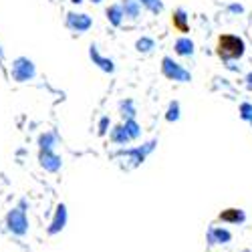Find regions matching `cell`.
Masks as SVG:
<instances>
[{
	"mask_svg": "<svg viewBox=\"0 0 252 252\" xmlns=\"http://www.w3.org/2000/svg\"><path fill=\"white\" fill-rule=\"evenodd\" d=\"M246 51V45H244V40L236 34H222L218 38V45H216V53L222 61L230 63V61H238L242 59Z\"/></svg>",
	"mask_w": 252,
	"mask_h": 252,
	"instance_id": "1",
	"label": "cell"
},
{
	"mask_svg": "<svg viewBox=\"0 0 252 252\" xmlns=\"http://www.w3.org/2000/svg\"><path fill=\"white\" fill-rule=\"evenodd\" d=\"M161 73H163L165 79L176 81V83H190L192 81V73L188 71L184 65H180L178 61H174L172 57L161 59Z\"/></svg>",
	"mask_w": 252,
	"mask_h": 252,
	"instance_id": "2",
	"label": "cell"
},
{
	"mask_svg": "<svg viewBox=\"0 0 252 252\" xmlns=\"http://www.w3.org/2000/svg\"><path fill=\"white\" fill-rule=\"evenodd\" d=\"M6 226H8V230H10L12 234L25 236V234L29 232V218H27V214H25V210H23V208L10 210L8 216H6Z\"/></svg>",
	"mask_w": 252,
	"mask_h": 252,
	"instance_id": "3",
	"label": "cell"
},
{
	"mask_svg": "<svg viewBox=\"0 0 252 252\" xmlns=\"http://www.w3.org/2000/svg\"><path fill=\"white\" fill-rule=\"evenodd\" d=\"M10 75L14 81L18 83H25L29 79H32L36 75V69H34V63L27 57H18L14 63H12V69H10Z\"/></svg>",
	"mask_w": 252,
	"mask_h": 252,
	"instance_id": "4",
	"label": "cell"
},
{
	"mask_svg": "<svg viewBox=\"0 0 252 252\" xmlns=\"http://www.w3.org/2000/svg\"><path fill=\"white\" fill-rule=\"evenodd\" d=\"M156 145H158V139H150V141H145L143 145H139V148H129V150H119V156H125V158H129V161L133 165H139L145 161V158H148L154 150H156Z\"/></svg>",
	"mask_w": 252,
	"mask_h": 252,
	"instance_id": "5",
	"label": "cell"
},
{
	"mask_svg": "<svg viewBox=\"0 0 252 252\" xmlns=\"http://www.w3.org/2000/svg\"><path fill=\"white\" fill-rule=\"evenodd\" d=\"M67 27L73 32H87L93 27V18L85 12H69L67 14Z\"/></svg>",
	"mask_w": 252,
	"mask_h": 252,
	"instance_id": "6",
	"label": "cell"
},
{
	"mask_svg": "<svg viewBox=\"0 0 252 252\" xmlns=\"http://www.w3.org/2000/svg\"><path fill=\"white\" fill-rule=\"evenodd\" d=\"M89 57H91V61H93V65H97L103 73H113V71H115V63H113L109 57H103V55L99 53L97 45H91V47H89Z\"/></svg>",
	"mask_w": 252,
	"mask_h": 252,
	"instance_id": "7",
	"label": "cell"
},
{
	"mask_svg": "<svg viewBox=\"0 0 252 252\" xmlns=\"http://www.w3.org/2000/svg\"><path fill=\"white\" fill-rule=\"evenodd\" d=\"M67 224V206L65 204H59L57 206V212H55V218L49 226V234H59L63 228Z\"/></svg>",
	"mask_w": 252,
	"mask_h": 252,
	"instance_id": "8",
	"label": "cell"
},
{
	"mask_svg": "<svg viewBox=\"0 0 252 252\" xmlns=\"http://www.w3.org/2000/svg\"><path fill=\"white\" fill-rule=\"evenodd\" d=\"M38 159H40V165H43L47 172H59L61 165H63L61 158H59L55 152H43V150H40Z\"/></svg>",
	"mask_w": 252,
	"mask_h": 252,
	"instance_id": "9",
	"label": "cell"
},
{
	"mask_svg": "<svg viewBox=\"0 0 252 252\" xmlns=\"http://www.w3.org/2000/svg\"><path fill=\"white\" fill-rule=\"evenodd\" d=\"M174 53L178 57H192L196 53V45L190 36H180L174 43Z\"/></svg>",
	"mask_w": 252,
	"mask_h": 252,
	"instance_id": "10",
	"label": "cell"
},
{
	"mask_svg": "<svg viewBox=\"0 0 252 252\" xmlns=\"http://www.w3.org/2000/svg\"><path fill=\"white\" fill-rule=\"evenodd\" d=\"M121 10H123V16L129 20H137L141 16V4L137 0H121Z\"/></svg>",
	"mask_w": 252,
	"mask_h": 252,
	"instance_id": "11",
	"label": "cell"
},
{
	"mask_svg": "<svg viewBox=\"0 0 252 252\" xmlns=\"http://www.w3.org/2000/svg\"><path fill=\"white\" fill-rule=\"evenodd\" d=\"M172 23H174V29H178L180 32H188V31H190V16H188V12L184 8L174 10Z\"/></svg>",
	"mask_w": 252,
	"mask_h": 252,
	"instance_id": "12",
	"label": "cell"
},
{
	"mask_svg": "<svg viewBox=\"0 0 252 252\" xmlns=\"http://www.w3.org/2000/svg\"><path fill=\"white\" fill-rule=\"evenodd\" d=\"M105 14H107V20H109L113 27H121L123 20H125L123 10H121V4H111L107 10H105Z\"/></svg>",
	"mask_w": 252,
	"mask_h": 252,
	"instance_id": "13",
	"label": "cell"
},
{
	"mask_svg": "<svg viewBox=\"0 0 252 252\" xmlns=\"http://www.w3.org/2000/svg\"><path fill=\"white\" fill-rule=\"evenodd\" d=\"M111 141L113 143H117V145H127L131 139H129V135H127V131H125V127H123V123L121 125H115V127L111 129Z\"/></svg>",
	"mask_w": 252,
	"mask_h": 252,
	"instance_id": "14",
	"label": "cell"
},
{
	"mask_svg": "<svg viewBox=\"0 0 252 252\" xmlns=\"http://www.w3.org/2000/svg\"><path fill=\"white\" fill-rule=\"evenodd\" d=\"M57 143H59V139H57V135L53 131H47V133H43L38 137V145H40V150L43 152H53Z\"/></svg>",
	"mask_w": 252,
	"mask_h": 252,
	"instance_id": "15",
	"label": "cell"
},
{
	"mask_svg": "<svg viewBox=\"0 0 252 252\" xmlns=\"http://www.w3.org/2000/svg\"><path fill=\"white\" fill-rule=\"evenodd\" d=\"M119 113H121L123 121H125V119H135L137 111H135L133 101H131V99H123V101L119 103Z\"/></svg>",
	"mask_w": 252,
	"mask_h": 252,
	"instance_id": "16",
	"label": "cell"
},
{
	"mask_svg": "<svg viewBox=\"0 0 252 252\" xmlns=\"http://www.w3.org/2000/svg\"><path fill=\"white\" fill-rule=\"evenodd\" d=\"M123 127H125V131H127V135H129L131 141H135V139L141 137V125L135 119H125L123 121Z\"/></svg>",
	"mask_w": 252,
	"mask_h": 252,
	"instance_id": "17",
	"label": "cell"
},
{
	"mask_svg": "<svg viewBox=\"0 0 252 252\" xmlns=\"http://www.w3.org/2000/svg\"><path fill=\"white\" fill-rule=\"evenodd\" d=\"M135 49H137V53L148 55V53H152V51L156 49V40H154V38H150V36H141V38H137Z\"/></svg>",
	"mask_w": 252,
	"mask_h": 252,
	"instance_id": "18",
	"label": "cell"
},
{
	"mask_svg": "<svg viewBox=\"0 0 252 252\" xmlns=\"http://www.w3.org/2000/svg\"><path fill=\"white\" fill-rule=\"evenodd\" d=\"M180 117H182V107H180V103H178V101H172L170 105H167V111H165V121L176 123V121H180Z\"/></svg>",
	"mask_w": 252,
	"mask_h": 252,
	"instance_id": "19",
	"label": "cell"
},
{
	"mask_svg": "<svg viewBox=\"0 0 252 252\" xmlns=\"http://www.w3.org/2000/svg\"><path fill=\"white\" fill-rule=\"evenodd\" d=\"M141 4V8H148L152 14H159L163 10V2L161 0H137Z\"/></svg>",
	"mask_w": 252,
	"mask_h": 252,
	"instance_id": "20",
	"label": "cell"
},
{
	"mask_svg": "<svg viewBox=\"0 0 252 252\" xmlns=\"http://www.w3.org/2000/svg\"><path fill=\"white\" fill-rule=\"evenodd\" d=\"M216 238H218V242H228L230 240V232L228 230H222V228H216V230L210 232V240L216 242Z\"/></svg>",
	"mask_w": 252,
	"mask_h": 252,
	"instance_id": "21",
	"label": "cell"
},
{
	"mask_svg": "<svg viewBox=\"0 0 252 252\" xmlns=\"http://www.w3.org/2000/svg\"><path fill=\"white\" fill-rule=\"evenodd\" d=\"M222 220H230V222H242L244 220V214L240 210H228V212L222 214Z\"/></svg>",
	"mask_w": 252,
	"mask_h": 252,
	"instance_id": "22",
	"label": "cell"
},
{
	"mask_svg": "<svg viewBox=\"0 0 252 252\" xmlns=\"http://www.w3.org/2000/svg\"><path fill=\"white\" fill-rule=\"evenodd\" d=\"M238 113H240V119H244V121L250 123L252 121V103H242Z\"/></svg>",
	"mask_w": 252,
	"mask_h": 252,
	"instance_id": "23",
	"label": "cell"
},
{
	"mask_svg": "<svg viewBox=\"0 0 252 252\" xmlns=\"http://www.w3.org/2000/svg\"><path fill=\"white\" fill-rule=\"evenodd\" d=\"M109 125H111L109 117H103V119L99 121V135H105V133H107V129H109Z\"/></svg>",
	"mask_w": 252,
	"mask_h": 252,
	"instance_id": "24",
	"label": "cell"
},
{
	"mask_svg": "<svg viewBox=\"0 0 252 252\" xmlns=\"http://www.w3.org/2000/svg\"><path fill=\"white\" fill-rule=\"evenodd\" d=\"M228 12L230 14H242L244 12V6L242 4H236V2L234 4H228Z\"/></svg>",
	"mask_w": 252,
	"mask_h": 252,
	"instance_id": "25",
	"label": "cell"
},
{
	"mask_svg": "<svg viewBox=\"0 0 252 252\" xmlns=\"http://www.w3.org/2000/svg\"><path fill=\"white\" fill-rule=\"evenodd\" d=\"M244 83H246V89L248 91H252V71L246 75V79H244Z\"/></svg>",
	"mask_w": 252,
	"mask_h": 252,
	"instance_id": "26",
	"label": "cell"
},
{
	"mask_svg": "<svg viewBox=\"0 0 252 252\" xmlns=\"http://www.w3.org/2000/svg\"><path fill=\"white\" fill-rule=\"evenodd\" d=\"M73 4H81V2H85V0H71Z\"/></svg>",
	"mask_w": 252,
	"mask_h": 252,
	"instance_id": "27",
	"label": "cell"
},
{
	"mask_svg": "<svg viewBox=\"0 0 252 252\" xmlns=\"http://www.w3.org/2000/svg\"><path fill=\"white\" fill-rule=\"evenodd\" d=\"M91 2H93V4H101V2H103V0H91Z\"/></svg>",
	"mask_w": 252,
	"mask_h": 252,
	"instance_id": "28",
	"label": "cell"
},
{
	"mask_svg": "<svg viewBox=\"0 0 252 252\" xmlns=\"http://www.w3.org/2000/svg\"><path fill=\"white\" fill-rule=\"evenodd\" d=\"M250 125H252V121H250Z\"/></svg>",
	"mask_w": 252,
	"mask_h": 252,
	"instance_id": "29",
	"label": "cell"
}]
</instances>
